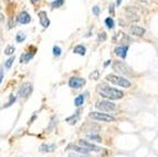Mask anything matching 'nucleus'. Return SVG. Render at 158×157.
Listing matches in <instances>:
<instances>
[{
  "mask_svg": "<svg viewBox=\"0 0 158 157\" xmlns=\"http://www.w3.org/2000/svg\"><path fill=\"white\" fill-rule=\"evenodd\" d=\"M97 92L101 94V96L108 100H120L124 96V93L122 91L111 87L105 83H102L97 87Z\"/></svg>",
  "mask_w": 158,
  "mask_h": 157,
  "instance_id": "1",
  "label": "nucleus"
},
{
  "mask_svg": "<svg viewBox=\"0 0 158 157\" xmlns=\"http://www.w3.org/2000/svg\"><path fill=\"white\" fill-rule=\"evenodd\" d=\"M106 81H108L109 83H113L115 85H118V87H125V89L131 87L132 85V83L128 81L127 78H123V76H118V75L115 74H108L106 76Z\"/></svg>",
  "mask_w": 158,
  "mask_h": 157,
  "instance_id": "2",
  "label": "nucleus"
},
{
  "mask_svg": "<svg viewBox=\"0 0 158 157\" xmlns=\"http://www.w3.org/2000/svg\"><path fill=\"white\" fill-rule=\"evenodd\" d=\"M113 69H114L116 72L121 73V74L128 75V76L134 75V72L132 71L131 67H127V65L124 62H122V61H115V62L113 63Z\"/></svg>",
  "mask_w": 158,
  "mask_h": 157,
  "instance_id": "3",
  "label": "nucleus"
},
{
  "mask_svg": "<svg viewBox=\"0 0 158 157\" xmlns=\"http://www.w3.org/2000/svg\"><path fill=\"white\" fill-rule=\"evenodd\" d=\"M90 117L96 121H102V122H114L115 117L109 115V114H104L101 112H91L90 113Z\"/></svg>",
  "mask_w": 158,
  "mask_h": 157,
  "instance_id": "4",
  "label": "nucleus"
},
{
  "mask_svg": "<svg viewBox=\"0 0 158 157\" xmlns=\"http://www.w3.org/2000/svg\"><path fill=\"white\" fill-rule=\"evenodd\" d=\"M97 110L100 111H105V112H113L117 109L115 103L111 102V101H101V102H97L96 105H95Z\"/></svg>",
  "mask_w": 158,
  "mask_h": 157,
  "instance_id": "5",
  "label": "nucleus"
},
{
  "mask_svg": "<svg viewBox=\"0 0 158 157\" xmlns=\"http://www.w3.org/2000/svg\"><path fill=\"white\" fill-rule=\"evenodd\" d=\"M32 84L29 82H26L23 83L22 85L20 87L19 91H18V94H19L20 98H27L29 95L31 94V92H32Z\"/></svg>",
  "mask_w": 158,
  "mask_h": 157,
  "instance_id": "6",
  "label": "nucleus"
},
{
  "mask_svg": "<svg viewBox=\"0 0 158 157\" xmlns=\"http://www.w3.org/2000/svg\"><path fill=\"white\" fill-rule=\"evenodd\" d=\"M85 83H86L85 78H76V76H73L69 80V85L72 89H81L83 85H85Z\"/></svg>",
  "mask_w": 158,
  "mask_h": 157,
  "instance_id": "7",
  "label": "nucleus"
},
{
  "mask_svg": "<svg viewBox=\"0 0 158 157\" xmlns=\"http://www.w3.org/2000/svg\"><path fill=\"white\" fill-rule=\"evenodd\" d=\"M79 144H80L81 147L85 148L86 150H89V152H100L101 150V148L98 147V146L94 145V144H92V143H90V142H87V141H83V139H81V141L79 142Z\"/></svg>",
  "mask_w": 158,
  "mask_h": 157,
  "instance_id": "8",
  "label": "nucleus"
},
{
  "mask_svg": "<svg viewBox=\"0 0 158 157\" xmlns=\"http://www.w3.org/2000/svg\"><path fill=\"white\" fill-rule=\"evenodd\" d=\"M17 21L21 24H27L31 21V17L27 11H22L18 15V17H17Z\"/></svg>",
  "mask_w": 158,
  "mask_h": 157,
  "instance_id": "9",
  "label": "nucleus"
},
{
  "mask_svg": "<svg viewBox=\"0 0 158 157\" xmlns=\"http://www.w3.org/2000/svg\"><path fill=\"white\" fill-rule=\"evenodd\" d=\"M38 16H39V19H40V23H41V26L43 28H48L50 26V20L48 18V16H46V11H40L38 13Z\"/></svg>",
  "mask_w": 158,
  "mask_h": 157,
  "instance_id": "10",
  "label": "nucleus"
},
{
  "mask_svg": "<svg viewBox=\"0 0 158 157\" xmlns=\"http://www.w3.org/2000/svg\"><path fill=\"white\" fill-rule=\"evenodd\" d=\"M131 34L135 37H143L145 34V29L138 26H132L131 27Z\"/></svg>",
  "mask_w": 158,
  "mask_h": 157,
  "instance_id": "11",
  "label": "nucleus"
},
{
  "mask_svg": "<svg viewBox=\"0 0 158 157\" xmlns=\"http://www.w3.org/2000/svg\"><path fill=\"white\" fill-rule=\"evenodd\" d=\"M127 51H128V47L126 45H122V47H117L115 49V53L118 56H121L122 59H125L126 55H127Z\"/></svg>",
  "mask_w": 158,
  "mask_h": 157,
  "instance_id": "12",
  "label": "nucleus"
},
{
  "mask_svg": "<svg viewBox=\"0 0 158 157\" xmlns=\"http://www.w3.org/2000/svg\"><path fill=\"white\" fill-rule=\"evenodd\" d=\"M54 149H55V144H43L40 147V150L43 153H52Z\"/></svg>",
  "mask_w": 158,
  "mask_h": 157,
  "instance_id": "13",
  "label": "nucleus"
},
{
  "mask_svg": "<svg viewBox=\"0 0 158 157\" xmlns=\"http://www.w3.org/2000/svg\"><path fill=\"white\" fill-rule=\"evenodd\" d=\"M33 55H35V52H28V53H23L21 56H20V62H24V63H28L30 61L32 58H33Z\"/></svg>",
  "mask_w": 158,
  "mask_h": 157,
  "instance_id": "14",
  "label": "nucleus"
},
{
  "mask_svg": "<svg viewBox=\"0 0 158 157\" xmlns=\"http://www.w3.org/2000/svg\"><path fill=\"white\" fill-rule=\"evenodd\" d=\"M73 52L74 53H76V54H80V55H85L86 53V48L84 45H82V44H79L76 47L73 49Z\"/></svg>",
  "mask_w": 158,
  "mask_h": 157,
  "instance_id": "15",
  "label": "nucleus"
},
{
  "mask_svg": "<svg viewBox=\"0 0 158 157\" xmlns=\"http://www.w3.org/2000/svg\"><path fill=\"white\" fill-rule=\"evenodd\" d=\"M79 113H80V112H76V113L74 114V115H72V116L68 117V118H66V122L69 123L70 125H75V124H76V122H77V120H79V117H80Z\"/></svg>",
  "mask_w": 158,
  "mask_h": 157,
  "instance_id": "16",
  "label": "nucleus"
},
{
  "mask_svg": "<svg viewBox=\"0 0 158 157\" xmlns=\"http://www.w3.org/2000/svg\"><path fill=\"white\" fill-rule=\"evenodd\" d=\"M86 137L89 138L90 141H93V142H97V143L102 142V137H101L100 135H97V134H87Z\"/></svg>",
  "mask_w": 158,
  "mask_h": 157,
  "instance_id": "17",
  "label": "nucleus"
},
{
  "mask_svg": "<svg viewBox=\"0 0 158 157\" xmlns=\"http://www.w3.org/2000/svg\"><path fill=\"white\" fill-rule=\"evenodd\" d=\"M83 103H84V96H83V95H79V96H76L75 100H74V104H75V106H77V107H80L81 105H83Z\"/></svg>",
  "mask_w": 158,
  "mask_h": 157,
  "instance_id": "18",
  "label": "nucleus"
},
{
  "mask_svg": "<svg viewBox=\"0 0 158 157\" xmlns=\"http://www.w3.org/2000/svg\"><path fill=\"white\" fill-rule=\"evenodd\" d=\"M105 24H106V27H107L108 29H113L114 26H115L114 20H113V18H111V17H108V18L105 19Z\"/></svg>",
  "mask_w": 158,
  "mask_h": 157,
  "instance_id": "19",
  "label": "nucleus"
},
{
  "mask_svg": "<svg viewBox=\"0 0 158 157\" xmlns=\"http://www.w3.org/2000/svg\"><path fill=\"white\" fill-rule=\"evenodd\" d=\"M63 4H64V0H54L53 2L51 4V6H52V8L53 9H55V8H60V7H62Z\"/></svg>",
  "mask_w": 158,
  "mask_h": 157,
  "instance_id": "20",
  "label": "nucleus"
},
{
  "mask_svg": "<svg viewBox=\"0 0 158 157\" xmlns=\"http://www.w3.org/2000/svg\"><path fill=\"white\" fill-rule=\"evenodd\" d=\"M90 78H91V80H95V81H96V80H98V78H100V71H98V70H94V71H93L92 73L90 74Z\"/></svg>",
  "mask_w": 158,
  "mask_h": 157,
  "instance_id": "21",
  "label": "nucleus"
},
{
  "mask_svg": "<svg viewBox=\"0 0 158 157\" xmlns=\"http://www.w3.org/2000/svg\"><path fill=\"white\" fill-rule=\"evenodd\" d=\"M15 47H12V45H8L7 48H6V50H4V53L7 55H12L13 54V52H15Z\"/></svg>",
  "mask_w": 158,
  "mask_h": 157,
  "instance_id": "22",
  "label": "nucleus"
},
{
  "mask_svg": "<svg viewBox=\"0 0 158 157\" xmlns=\"http://www.w3.org/2000/svg\"><path fill=\"white\" fill-rule=\"evenodd\" d=\"M13 61H15V56H11V58H9V59L4 62V67H7V69H10L12 65V63H13Z\"/></svg>",
  "mask_w": 158,
  "mask_h": 157,
  "instance_id": "23",
  "label": "nucleus"
},
{
  "mask_svg": "<svg viewBox=\"0 0 158 157\" xmlns=\"http://www.w3.org/2000/svg\"><path fill=\"white\" fill-rule=\"evenodd\" d=\"M15 102V96L10 95V96H9V102L6 103V105H4V107H9V106H11Z\"/></svg>",
  "mask_w": 158,
  "mask_h": 157,
  "instance_id": "24",
  "label": "nucleus"
},
{
  "mask_svg": "<svg viewBox=\"0 0 158 157\" xmlns=\"http://www.w3.org/2000/svg\"><path fill=\"white\" fill-rule=\"evenodd\" d=\"M61 48L58 47V45H54L53 47V54L55 55V56H60L61 55Z\"/></svg>",
  "mask_w": 158,
  "mask_h": 157,
  "instance_id": "25",
  "label": "nucleus"
},
{
  "mask_svg": "<svg viewBox=\"0 0 158 157\" xmlns=\"http://www.w3.org/2000/svg\"><path fill=\"white\" fill-rule=\"evenodd\" d=\"M15 40H17V42H23V41L26 40V34H23V33H18L17 37H15Z\"/></svg>",
  "mask_w": 158,
  "mask_h": 157,
  "instance_id": "26",
  "label": "nucleus"
},
{
  "mask_svg": "<svg viewBox=\"0 0 158 157\" xmlns=\"http://www.w3.org/2000/svg\"><path fill=\"white\" fill-rule=\"evenodd\" d=\"M73 149L74 150H76V152H79V153H83V154L89 153V150H86L85 148H83V147H77V146H75V145L73 146Z\"/></svg>",
  "mask_w": 158,
  "mask_h": 157,
  "instance_id": "27",
  "label": "nucleus"
},
{
  "mask_svg": "<svg viewBox=\"0 0 158 157\" xmlns=\"http://www.w3.org/2000/svg\"><path fill=\"white\" fill-rule=\"evenodd\" d=\"M106 38H107V37H106V33H105V32H102V33H100V34H98V37H97L98 41H105V40H106Z\"/></svg>",
  "mask_w": 158,
  "mask_h": 157,
  "instance_id": "28",
  "label": "nucleus"
},
{
  "mask_svg": "<svg viewBox=\"0 0 158 157\" xmlns=\"http://www.w3.org/2000/svg\"><path fill=\"white\" fill-rule=\"evenodd\" d=\"M93 13H94L95 16H98V15H100V8H98V6H94V7H93Z\"/></svg>",
  "mask_w": 158,
  "mask_h": 157,
  "instance_id": "29",
  "label": "nucleus"
},
{
  "mask_svg": "<svg viewBox=\"0 0 158 157\" xmlns=\"http://www.w3.org/2000/svg\"><path fill=\"white\" fill-rule=\"evenodd\" d=\"M108 11L111 12V15H112V16H114V4H111V6H109Z\"/></svg>",
  "mask_w": 158,
  "mask_h": 157,
  "instance_id": "30",
  "label": "nucleus"
},
{
  "mask_svg": "<svg viewBox=\"0 0 158 157\" xmlns=\"http://www.w3.org/2000/svg\"><path fill=\"white\" fill-rule=\"evenodd\" d=\"M2 78H4V70L0 69V84H1V82H2Z\"/></svg>",
  "mask_w": 158,
  "mask_h": 157,
  "instance_id": "31",
  "label": "nucleus"
},
{
  "mask_svg": "<svg viewBox=\"0 0 158 157\" xmlns=\"http://www.w3.org/2000/svg\"><path fill=\"white\" fill-rule=\"evenodd\" d=\"M109 63H111V60H107V62H105L104 63V67H106L108 65V64H109Z\"/></svg>",
  "mask_w": 158,
  "mask_h": 157,
  "instance_id": "32",
  "label": "nucleus"
},
{
  "mask_svg": "<svg viewBox=\"0 0 158 157\" xmlns=\"http://www.w3.org/2000/svg\"><path fill=\"white\" fill-rule=\"evenodd\" d=\"M4 15H2V13H0V21H4Z\"/></svg>",
  "mask_w": 158,
  "mask_h": 157,
  "instance_id": "33",
  "label": "nucleus"
},
{
  "mask_svg": "<svg viewBox=\"0 0 158 157\" xmlns=\"http://www.w3.org/2000/svg\"><path fill=\"white\" fill-rule=\"evenodd\" d=\"M121 2H122V0H116V6H120Z\"/></svg>",
  "mask_w": 158,
  "mask_h": 157,
  "instance_id": "34",
  "label": "nucleus"
},
{
  "mask_svg": "<svg viewBox=\"0 0 158 157\" xmlns=\"http://www.w3.org/2000/svg\"><path fill=\"white\" fill-rule=\"evenodd\" d=\"M38 1H39V0H31V2H32V4H37Z\"/></svg>",
  "mask_w": 158,
  "mask_h": 157,
  "instance_id": "35",
  "label": "nucleus"
},
{
  "mask_svg": "<svg viewBox=\"0 0 158 157\" xmlns=\"http://www.w3.org/2000/svg\"><path fill=\"white\" fill-rule=\"evenodd\" d=\"M145 1H149V2H151V1H154V0H145Z\"/></svg>",
  "mask_w": 158,
  "mask_h": 157,
  "instance_id": "36",
  "label": "nucleus"
},
{
  "mask_svg": "<svg viewBox=\"0 0 158 157\" xmlns=\"http://www.w3.org/2000/svg\"><path fill=\"white\" fill-rule=\"evenodd\" d=\"M82 157H83V156H82Z\"/></svg>",
  "mask_w": 158,
  "mask_h": 157,
  "instance_id": "37",
  "label": "nucleus"
}]
</instances>
